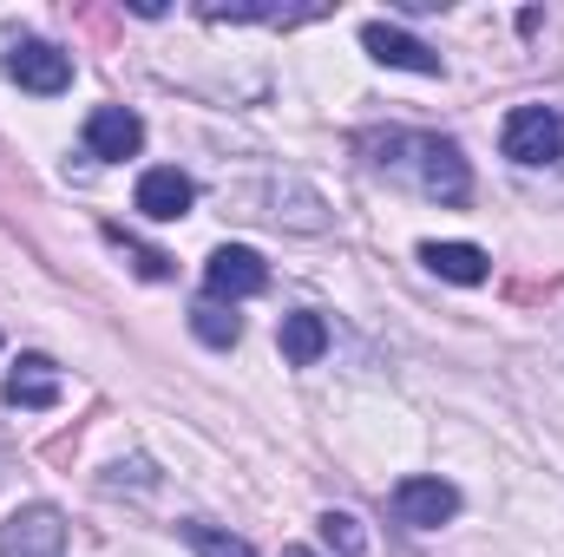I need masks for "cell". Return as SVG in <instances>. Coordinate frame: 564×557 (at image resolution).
<instances>
[{
	"label": "cell",
	"mask_w": 564,
	"mask_h": 557,
	"mask_svg": "<svg viewBox=\"0 0 564 557\" xmlns=\"http://www.w3.org/2000/svg\"><path fill=\"white\" fill-rule=\"evenodd\" d=\"M0 557H66V518H59V505H20V512H7Z\"/></svg>",
	"instance_id": "3957f363"
},
{
	"label": "cell",
	"mask_w": 564,
	"mask_h": 557,
	"mask_svg": "<svg viewBox=\"0 0 564 557\" xmlns=\"http://www.w3.org/2000/svg\"><path fill=\"white\" fill-rule=\"evenodd\" d=\"M421 263L433 276L459 282V288L486 282V250H479V243H421Z\"/></svg>",
	"instance_id": "8fae6325"
},
{
	"label": "cell",
	"mask_w": 564,
	"mask_h": 557,
	"mask_svg": "<svg viewBox=\"0 0 564 557\" xmlns=\"http://www.w3.org/2000/svg\"><path fill=\"white\" fill-rule=\"evenodd\" d=\"M197 204V184L184 177V171H171V164H158V171H144L139 177V210L151 223H171V217H184Z\"/></svg>",
	"instance_id": "9c48e42d"
},
{
	"label": "cell",
	"mask_w": 564,
	"mask_h": 557,
	"mask_svg": "<svg viewBox=\"0 0 564 557\" xmlns=\"http://www.w3.org/2000/svg\"><path fill=\"white\" fill-rule=\"evenodd\" d=\"M499 144L512 164H558L564 157V119L552 106H512L506 125H499Z\"/></svg>",
	"instance_id": "7a4b0ae2"
},
{
	"label": "cell",
	"mask_w": 564,
	"mask_h": 557,
	"mask_svg": "<svg viewBox=\"0 0 564 557\" xmlns=\"http://www.w3.org/2000/svg\"><path fill=\"white\" fill-rule=\"evenodd\" d=\"M184 538H191L197 557H257L250 538H230V532H217V525H184Z\"/></svg>",
	"instance_id": "5bb4252c"
},
{
	"label": "cell",
	"mask_w": 564,
	"mask_h": 557,
	"mask_svg": "<svg viewBox=\"0 0 564 557\" xmlns=\"http://www.w3.org/2000/svg\"><path fill=\"white\" fill-rule=\"evenodd\" d=\"M59 401V368L46 361V354H26L13 374H7V407H33V414H46Z\"/></svg>",
	"instance_id": "30bf717a"
},
{
	"label": "cell",
	"mask_w": 564,
	"mask_h": 557,
	"mask_svg": "<svg viewBox=\"0 0 564 557\" xmlns=\"http://www.w3.org/2000/svg\"><path fill=\"white\" fill-rule=\"evenodd\" d=\"M361 151H368L375 171L414 184L433 204H466V197H473V171H466L459 144L440 139V132H388V139H368Z\"/></svg>",
	"instance_id": "6da1fadb"
},
{
	"label": "cell",
	"mask_w": 564,
	"mask_h": 557,
	"mask_svg": "<svg viewBox=\"0 0 564 557\" xmlns=\"http://www.w3.org/2000/svg\"><path fill=\"white\" fill-rule=\"evenodd\" d=\"M191 335L204 341V348H237V335H243V321L224 308V302H197L191 308Z\"/></svg>",
	"instance_id": "4fadbf2b"
},
{
	"label": "cell",
	"mask_w": 564,
	"mask_h": 557,
	"mask_svg": "<svg viewBox=\"0 0 564 557\" xmlns=\"http://www.w3.org/2000/svg\"><path fill=\"white\" fill-rule=\"evenodd\" d=\"M7 79L13 86H26V92H66L73 86V53H59L53 40H20L13 53H7Z\"/></svg>",
	"instance_id": "277c9868"
},
{
	"label": "cell",
	"mask_w": 564,
	"mask_h": 557,
	"mask_svg": "<svg viewBox=\"0 0 564 557\" xmlns=\"http://www.w3.org/2000/svg\"><path fill=\"white\" fill-rule=\"evenodd\" d=\"M204 288H210V302H243V295H263V288H270V270H263L257 250L224 243V250H210V263H204Z\"/></svg>",
	"instance_id": "5b68a950"
},
{
	"label": "cell",
	"mask_w": 564,
	"mask_h": 557,
	"mask_svg": "<svg viewBox=\"0 0 564 557\" xmlns=\"http://www.w3.org/2000/svg\"><path fill=\"white\" fill-rule=\"evenodd\" d=\"M322 354H328V321L322 315H282V361L315 368Z\"/></svg>",
	"instance_id": "7c38bea8"
},
{
	"label": "cell",
	"mask_w": 564,
	"mask_h": 557,
	"mask_svg": "<svg viewBox=\"0 0 564 557\" xmlns=\"http://www.w3.org/2000/svg\"><path fill=\"white\" fill-rule=\"evenodd\" d=\"M144 144V119L132 106H99L93 119H86V151L99 157V164H119V157H139Z\"/></svg>",
	"instance_id": "52a82bcc"
},
{
	"label": "cell",
	"mask_w": 564,
	"mask_h": 557,
	"mask_svg": "<svg viewBox=\"0 0 564 557\" xmlns=\"http://www.w3.org/2000/svg\"><path fill=\"white\" fill-rule=\"evenodd\" d=\"M315 538H322V545H328V551H341V557H355V551H361V525H355V518H348V512H328V518H322V532H315Z\"/></svg>",
	"instance_id": "9a60e30c"
},
{
	"label": "cell",
	"mask_w": 564,
	"mask_h": 557,
	"mask_svg": "<svg viewBox=\"0 0 564 557\" xmlns=\"http://www.w3.org/2000/svg\"><path fill=\"white\" fill-rule=\"evenodd\" d=\"M361 46H368V53H375L381 66H401V73H426V79L440 73V53H433V46H421L414 33L388 26V20H368V26H361Z\"/></svg>",
	"instance_id": "ba28073f"
},
{
	"label": "cell",
	"mask_w": 564,
	"mask_h": 557,
	"mask_svg": "<svg viewBox=\"0 0 564 557\" xmlns=\"http://www.w3.org/2000/svg\"><path fill=\"white\" fill-rule=\"evenodd\" d=\"M289 557H308V551H289Z\"/></svg>",
	"instance_id": "2e32d148"
},
{
	"label": "cell",
	"mask_w": 564,
	"mask_h": 557,
	"mask_svg": "<svg viewBox=\"0 0 564 557\" xmlns=\"http://www.w3.org/2000/svg\"><path fill=\"white\" fill-rule=\"evenodd\" d=\"M453 512H459V485H446V479H401L394 485V518L414 532H440Z\"/></svg>",
	"instance_id": "8992f818"
}]
</instances>
